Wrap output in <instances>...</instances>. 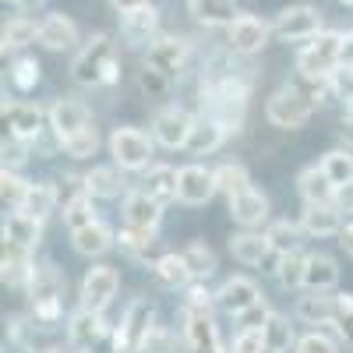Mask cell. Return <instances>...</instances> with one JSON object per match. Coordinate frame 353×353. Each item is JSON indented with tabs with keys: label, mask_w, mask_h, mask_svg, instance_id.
<instances>
[{
	"label": "cell",
	"mask_w": 353,
	"mask_h": 353,
	"mask_svg": "<svg viewBox=\"0 0 353 353\" xmlns=\"http://www.w3.org/2000/svg\"><path fill=\"white\" fill-rule=\"evenodd\" d=\"M141 353H176V336L166 325H152L141 343Z\"/></svg>",
	"instance_id": "cell-49"
},
{
	"label": "cell",
	"mask_w": 353,
	"mask_h": 353,
	"mask_svg": "<svg viewBox=\"0 0 353 353\" xmlns=\"http://www.w3.org/2000/svg\"><path fill=\"white\" fill-rule=\"evenodd\" d=\"M39 39V21H32L28 14H14L4 32H0V46H4V53H21L28 43Z\"/></svg>",
	"instance_id": "cell-34"
},
{
	"label": "cell",
	"mask_w": 353,
	"mask_h": 353,
	"mask_svg": "<svg viewBox=\"0 0 353 353\" xmlns=\"http://www.w3.org/2000/svg\"><path fill=\"white\" fill-rule=\"evenodd\" d=\"M4 4H14V8H21V0H4Z\"/></svg>",
	"instance_id": "cell-60"
},
{
	"label": "cell",
	"mask_w": 353,
	"mask_h": 353,
	"mask_svg": "<svg viewBox=\"0 0 353 353\" xmlns=\"http://www.w3.org/2000/svg\"><path fill=\"white\" fill-rule=\"evenodd\" d=\"M121 290V272L113 265H96L88 269L81 279V307H92V311H106Z\"/></svg>",
	"instance_id": "cell-10"
},
{
	"label": "cell",
	"mask_w": 353,
	"mask_h": 353,
	"mask_svg": "<svg viewBox=\"0 0 353 353\" xmlns=\"http://www.w3.org/2000/svg\"><path fill=\"white\" fill-rule=\"evenodd\" d=\"M332 329H336V336L353 350V293H339V311H336Z\"/></svg>",
	"instance_id": "cell-48"
},
{
	"label": "cell",
	"mask_w": 353,
	"mask_h": 353,
	"mask_svg": "<svg viewBox=\"0 0 353 353\" xmlns=\"http://www.w3.org/2000/svg\"><path fill=\"white\" fill-rule=\"evenodd\" d=\"M191 124H194V117L184 110V106H163L156 113V121H152V134L156 141L163 145V149H184L188 145V134H191Z\"/></svg>",
	"instance_id": "cell-11"
},
{
	"label": "cell",
	"mask_w": 353,
	"mask_h": 353,
	"mask_svg": "<svg viewBox=\"0 0 353 353\" xmlns=\"http://www.w3.org/2000/svg\"><path fill=\"white\" fill-rule=\"evenodd\" d=\"M141 188L149 191L156 201H176V188H181V170H173V166H166V163H156V166H149L145 170V181H141Z\"/></svg>",
	"instance_id": "cell-31"
},
{
	"label": "cell",
	"mask_w": 353,
	"mask_h": 353,
	"mask_svg": "<svg viewBox=\"0 0 353 353\" xmlns=\"http://www.w3.org/2000/svg\"><path fill=\"white\" fill-rule=\"evenodd\" d=\"M39 4H46V0H21V11H32V8H39Z\"/></svg>",
	"instance_id": "cell-58"
},
{
	"label": "cell",
	"mask_w": 353,
	"mask_h": 353,
	"mask_svg": "<svg viewBox=\"0 0 353 353\" xmlns=\"http://www.w3.org/2000/svg\"><path fill=\"white\" fill-rule=\"evenodd\" d=\"M297 353H339V343L325 332H307L297 339Z\"/></svg>",
	"instance_id": "cell-52"
},
{
	"label": "cell",
	"mask_w": 353,
	"mask_h": 353,
	"mask_svg": "<svg viewBox=\"0 0 353 353\" xmlns=\"http://www.w3.org/2000/svg\"><path fill=\"white\" fill-rule=\"evenodd\" d=\"M43 50L50 53H64V50H74L78 46V25L68 18V14H43L39 18V39H36Z\"/></svg>",
	"instance_id": "cell-16"
},
{
	"label": "cell",
	"mask_w": 353,
	"mask_h": 353,
	"mask_svg": "<svg viewBox=\"0 0 353 353\" xmlns=\"http://www.w3.org/2000/svg\"><path fill=\"white\" fill-rule=\"evenodd\" d=\"M85 191L92 198H117L124 191V181L117 173V166H92L85 173Z\"/></svg>",
	"instance_id": "cell-37"
},
{
	"label": "cell",
	"mask_w": 353,
	"mask_h": 353,
	"mask_svg": "<svg viewBox=\"0 0 353 353\" xmlns=\"http://www.w3.org/2000/svg\"><path fill=\"white\" fill-rule=\"evenodd\" d=\"M297 318L307 321V325H332L336 311H339V293L329 290H307L304 297H297Z\"/></svg>",
	"instance_id": "cell-17"
},
{
	"label": "cell",
	"mask_w": 353,
	"mask_h": 353,
	"mask_svg": "<svg viewBox=\"0 0 353 353\" xmlns=\"http://www.w3.org/2000/svg\"><path fill=\"white\" fill-rule=\"evenodd\" d=\"M265 237H269V244H272L276 254H286V251H297V248H301L304 226H301V223H290V219H276V223H269Z\"/></svg>",
	"instance_id": "cell-39"
},
{
	"label": "cell",
	"mask_w": 353,
	"mask_h": 353,
	"mask_svg": "<svg viewBox=\"0 0 353 353\" xmlns=\"http://www.w3.org/2000/svg\"><path fill=\"white\" fill-rule=\"evenodd\" d=\"M226 128L216 121V117L205 110V113H198L194 117V124H191V134H188V145L184 149L191 152V156H209V152H216L219 145L226 141Z\"/></svg>",
	"instance_id": "cell-20"
},
{
	"label": "cell",
	"mask_w": 353,
	"mask_h": 353,
	"mask_svg": "<svg viewBox=\"0 0 353 353\" xmlns=\"http://www.w3.org/2000/svg\"><path fill=\"white\" fill-rule=\"evenodd\" d=\"M184 258H188V265H191V276H194V279H201V283L216 272V251H212L209 244L191 241V244L184 248Z\"/></svg>",
	"instance_id": "cell-46"
},
{
	"label": "cell",
	"mask_w": 353,
	"mask_h": 353,
	"mask_svg": "<svg viewBox=\"0 0 353 353\" xmlns=\"http://www.w3.org/2000/svg\"><path fill=\"white\" fill-rule=\"evenodd\" d=\"M8 353H32V350H28V346H21V343H14V346H11Z\"/></svg>",
	"instance_id": "cell-59"
},
{
	"label": "cell",
	"mask_w": 353,
	"mask_h": 353,
	"mask_svg": "<svg viewBox=\"0 0 353 353\" xmlns=\"http://www.w3.org/2000/svg\"><path fill=\"white\" fill-rule=\"evenodd\" d=\"M71 78L81 88H99V85H113L121 78V68H117V46L106 32L88 36V43L78 50L74 64H71Z\"/></svg>",
	"instance_id": "cell-1"
},
{
	"label": "cell",
	"mask_w": 353,
	"mask_h": 353,
	"mask_svg": "<svg viewBox=\"0 0 353 353\" xmlns=\"http://www.w3.org/2000/svg\"><path fill=\"white\" fill-rule=\"evenodd\" d=\"M32 269H36V261L28 258V248H18V244L4 241V283L21 290V286H28V279H32Z\"/></svg>",
	"instance_id": "cell-35"
},
{
	"label": "cell",
	"mask_w": 353,
	"mask_h": 353,
	"mask_svg": "<svg viewBox=\"0 0 353 353\" xmlns=\"http://www.w3.org/2000/svg\"><path fill=\"white\" fill-rule=\"evenodd\" d=\"M339 138H343V145L346 149H353V113L343 121V128H339Z\"/></svg>",
	"instance_id": "cell-57"
},
{
	"label": "cell",
	"mask_w": 353,
	"mask_h": 353,
	"mask_svg": "<svg viewBox=\"0 0 353 353\" xmlns=\"http://www.w3.org/2000/svg\"><path fill=\"white\" fill-rule=\"evenodd\" d=\"M113 244H117V233H113L106 223H99V219L71 233V248H74L78 254H85V258H103Z\"/></svg>",
	"instance_id": "cell-28"
},
{
	"label": "cell",
	"mask_w": 353,
	"mask_h": 353,
	"mask_svg": "<svg viewBox=\"0 0 353 353\" xmlns=\"http://www.w3.org/2000/svg\"><path fill=\"white\" fill-rule=\"evenodd\" d=\"M163 201H156L145 188H134L124 194V223L128 226H159Z\"/></svg>",
	"instance_id": "cell-26"
},
{
	"label": "cell",
	"mask_w": 353,
	"mask_h": 353,
	"mask_svg": "<svg viewBox=\"0 0 353 353\" xmlns=\"http://www.w3.org/2000/svg\"><path fill=\"white\" fill-rule=\"evenodd\" d=\"M25 191H28V184L21 181L14 170L4 166V173H0V198H4V205H14V209H18V205L25 201Z\"/></svg>",
	"instance_id": "cell-50"
},
{
	"label": "cell",
	"mask_w": 353,
	"mask_h": 353,
	"mask_svg": "<svg viewBox=\"0 0 353 353\" xmlns=\"http://www.w3.org/2000/svg\"><path fill=\"white\" fill-rule=\"evenodd\" d=\"M103 336H106L103 311L81 307V311L71 314V321H68V343H74V346H81V350H92Z\"/></svg>",
	"instance_id": "cell-23"
},
{
	"label": "cell",
	"mask_w": 353,
	"mask_h": 353,
	"mask_svg": "<svg viewBox=\"0 0 353 353\" xmlns=\"http://www.w3.org/2000/svg\"><path fill=\"white\" fill-rule=\"evenodd\" d=\"M121 36L131 46H149L159 36V11L152 4H145V8H134V11L121 14Z\"/></svg>",
	"instance_id": "cell-18"
},
{
	"label": "cell",
	"mask_w": 353,
	"mask_h": 353,
	"mask_svg": "<svg viewBox=\"0 0 353 353\" xmlns=\"http://www.w3.org/2000/svg\"><path fill=\"white\" fill-rule=\"evenodd\" d=\"M145 4H152V0H110V8H113L117 14H128V11L145 8Z\"/></svg>",
	"instance_id": "cell-55"
},
{
	"label": "cell",
	"mask_w": 353,
	"mask_h": 353,
	"mask_svg": "<svg viewBox=\"0 0 353 353\" xmlns=\"http://www.w3.org/2000/svg\"><path fill=\"white\" fill-rule=\"evenodd\" d=\"M39 78H43V68H39L36 57H14L11 68H8V81L18 88V92H32V88L39 85Z\"/></svg>",
	"instance_id": "cell-41"
},
{
	"label": "cell",
	"mask_w": 353,
	"mask_h": 353,
	"mask_svg": "<svg viewBox=\"0 0 353 353\" xmlns=\"http://www.w3.org/2000/svg\"><path fill=\"white\" fill-rule=\"evenodd\" d=\"M339 244H343V251L353 258V223H346V226L339 230Z\"/></svg>",
	"instance_id": "cell-56"
},
{
	"label": "cell",
	"mask_w": 353,
	"mask_h": 353,
	"mask_svg": "<svg viewBox=\"0 0 353 353\" xmlns=\"http://www.w3.org/2000/svg\"><path fill=\"white\" fill-rule=\"evenodd\" d=\"M4 241L8 244H18V248H39V241H43V219H36V216H28V212H11L8 219H4Z\"/></svg>",
	"instance_id": "cell-30"
},
{
	"label": "cell",
	"mask_w": 353,
	"mask_h": 353,
	"mask_svg": "<svg viewBox=\"0 0 353 353\" xmlns=\"http://www.w3.org/2000/svg\"><path fill=\"white\" fill-rule=\"evenodd\" d=\"M336 209H339V212H350V216H353V181H350V184H339V188H336Z\"/></svg>",
	"instance_id": "cell-54"
},
{
	"label": "cell",
	"mask_w": 353,
	"mask_h": 353,
	"mask_svg": "<svg viewBox=\"0 0 353 353\" xmlns=\"http://www.w3.org/2000/svg\"><path fill=\"white\" fill-rule=\"evenodd\" d=\"M57 201H61V194H57V184H28L25 201L18 205V209L28 212V216H36V219H46V216L57 209Z\"/></svg>",
	"instance_id": "cell-38"
},
{
	"label": "cell",
	"mask_w": 353,
	"mask_h": 353,
	"mask_svg": "<svg viewBox=\"0 0 353 353\" xmlns=\"http://www.w3.org/2000/svg\"><path fill=\"white\" fill-rule=\"evenodd\" d=\"M350 36H353V32H350Z\"/></svg>",
	"instance_id": "cell-62"
},
{
	"label": "cell",
	"mask_w": 353,
	"mask_h": 353,
	"mask_svg": "<svg viewBox=\"0 0 353 353\" xmlns=\"http://www.w3.org/2000/svg\"><path fill=\"white\" fill-rule=\"evenodd\" d=\"M304 286H307V290H336V286H339V265H336V258L325 254V251L307 254Z\"/></svg>",
	"instance_id": "cell-32"
},
{
	"label": "cell",
	"mask_w": 353,
	"mask_h": 353,
	"mask_svg": "<svg viewBox=\"0 0 353 353\" xmlns=\"http://www.w3.org/2000/svg\"><path fill=\"white\" fill-rule=\"evenodd\" d=\"M353 43V36L339 32V28H321L318 36H311L301 53H297V71L311 74V78H329L343 61H346V46Z\"/></svg>",
	"instance_id": "cell-2"
},
{
	"label": "cell",
	"mask_w": 353,
	"mask_h": 353,
	"mask_svg": "<svg viewBox=\"0 0 353 353\" xmlns=\"http://www.w3.org/2000/svg\"><path fill=\"white\" fill-rule=\"evenodd\" d=\"M117 244H121V251L134 261H149L152 248H156V226H128L117 233Z\"/></svg>",
	"instance_id": "cell-33"
},
{
	"label": "cell",
	"mask_w": 353,
	"mask_h": 353,
	"mask_svg": "<svg viewBox=\"0 0 353 353\" xmlns=\"http://www.w3.org/2000/svg\"><path fill=\"white\" fill-rule=\"evenodd\" d=\"M188 57H191V46L181 36H156L149 46H145V64L163 71V74H170V78H181L184 74Z\"/></svg>",
	"instance_id": "cell-9"
},
{
	"label": "cell",
	"mask_w": 353,
	"mask_h": 353,
	"mask_svg": "<svg viewBox=\"0 0 353 353\" xmlns=\"http://www.w3.org/2000/svg\"><path fill=\"white\" fill-rule=\"evenodd\" d=\"M184 343L194 353H223L226 346L219 343V329L209 311H198V307H184Z\"/></svg>",
	"instance_id": "cell-13"
},
{
	"label": "cell",
	"mask_w": 353,
	"mask_h": 353,
	"mask_svg": "<svg viewBox=\"0 0 353 353\" xmlns=\"http://www.w3.org/2000/svg\"><path fill=\"white\" fill-rule=\"evenodd\" d=\"M138 88H141V96H149V99H170L173 78H170V74H163V71H156V68H149V64H145V68L138 71Z\"/></svg>",
	"instance_id": "cell-47"
},
{
	"label": "cell",
	"mask_w": 353,
	"mask_h": 353,
	"mask_svg": "<svg viewBox=\"0 0 353 353\" xmlns=\"http://www.w3.org/2000/svg\"><path fill=\"white\" fill-rule=\"evenodd\" d=\"M318 32H321V11L311 4H290V8L276 11V18H272V36H279L286 43H307Z\"/></svg>",
	"instance_id": "cell-7"
},
{
	"label": "cell",
	"mask_w": 353,
	"mask_h": 353,
	"mask_svg": "<svg viewBox=\"0 0 353 353\" xmlns=\"http://www.w3.org/2000/svg\"><path fill=\"white\" fill-rule=\"evenodd\" d=\"M61 152H68L71 159L96 156V152H99V131H96V124H88V128H81L78 134L64 138V141H61Z\"/></svg>",
	"instance_id": "cell-44"
},
{
	"label": "cell",
	"mask_w": 353,
	"mask_h": 353,
	"mask_svg": "<svg viewBox=\"0 0 353 353\" xmlns=\"http://www.w3.org/2000/svg\"><path fill=\"white\" fill-rule=\"evenodd\" d=\"M46 121H50V110H43L36 103H8L4 99V128H8V134H14L21 141H39Z\"/></svg>",
	"instance_id": "cell-12"
},
{
	"label": "cell",
	"mask_w": 353,
	"mask_h": 353,
	"mask_svg": "<svg viewBox=\"0 0 353 353\" xmlns=\"http://www.w3.org/2000/svg\"><path fill=\"white\" fill-rule=\"evenodd\" d=\"M99 216H96V198L88 194V191H81V194H74L68 205H64V226L74 233V230H81V226H88V223H96Z\"/></svg>",
	"instance_id": "cell-40"
},
{
	"label": "cell",
	"mask_w": 353,
	"mask_h": 353,
	"mask_svg": "<svg viewBox=\"0 0 353 353\" xmlns=\"http://www.w3.org/2000/svg\"><path fill=\"white\" fill-rule=\"evenodd\" d=\"M110 156L121 170H149L152 163V138L141 128H117L110 134Z\"/></svg>",
	"instance_id": "cell-6"
},
{
	"label": "cell",
	"mask_w": 353,
	"mask_h": 353,
	"mask_svg": "<svg viewBox=\"0 0 353 353\" xmlns=\"http://www.w3.org/2000/svg\"><path fill=\"white\" fill-rule=\"evenodd\" d=\"M314 99L304 92V88L297 81H286L279 92L269 96V103H265V117H269V124L279 128V131H297L311 121L314 113Z\"/></svg>",
	"instance_id": "cell-4"
},
{
	"label": "cell",
	"mask_w": 353,
	"mask_h": 353,
	"mask_svg": "<svg viewBox=\"0 0 353 353\" xmlns=\"http://www.w3.org/2000/svg\"><path fill=\"white\" fill-rule=\"evenodd\" d=\"M297 191H301L304 205H329V201H336V184L329 181V173L321 170V163L301 170V176H297Z\"/></svg>",
	"instance_id": "cell-29"
},
{
	"label": "cell",
	"mask_w": 353,
	"mask_h": 353,
	"mask_svg": "<svg viewBox=\"0 0 353 353\" xmlns=\"http://www.w3.org/2000/svg\"><path fill=\"white\" fill-rule=\"evenodd\" d=\"M88 124H92V113H88V106L78 103V99H57L50 106V131L57 134V145L71 134H78Z\"/></svg>",
	"instance_id": "cell-15"
},
{
	"label": "cell",
	"mask_w": 353,
	"mask_h": 353,
	"mask_svg": "<svg viewBox=\"0 0 353 353\" xmlns=\"http://www.w3.org/2000/svg\"><path fill=\"white\" fill-rule=\"evenodd\" d=\"M25 290H28V301H32V321L53 329L61 321V297H64V279L57 272V265L50 261L36 265Z\"/></svg>",
	"instance_id": "cell-3"
},
{
	"label": "cell",
	"mask_w": 353,
	"mask_h": 353,
	"mask_svg": "<svg viewBox=\"0 0 353 353\" xmlns=\"http://www.w3.org/2000/svg\"><path fill=\"white\" fill-rule=\"evenodd\" d=\"M152 279L163 286V290H188L191 283H194V276H191V265H188V258H184V251L176 254V251H170V254H159L152 265Z\"/></svg>",
	"instance_id": "cell-22"
},
{
	"label": "cell",
	"mask_w": 353,
	"mask_h": 353,
	"mask_svg": "<svg viewBox=\"0 0 353 353\" xmlns=\"http://www.w3.org/2000/svg\"><path fill=\"white\" fill-rule=\"evenodd\" d=\"M156 304L149 297H134L121 318V325L113 329V353H141V343L149 336V329L156 325Z\"/></svg>",
	"instance_id": "cell-5"
},
{
	"label": "cell",
	"mask_w": 353,
	"mask_h": 353,
	"mask_svg": "<svg viewBox=\"0 0 353 353\" xmlns=\"http://www.w3.org/2000/svg\"><path fill=\"white\" fill-rule=\"evenodd\" d=\"M272 39V25L258 18V14H237V21H233L226 28V43L233 53H241V57H254L261 53L265 46H269Z\"/></svg>",
	"instance_id": "cell-8"
},
{
	"label": "cell",
	"mask_w": 353,
	"mask_h": 353,
	"mask_svg": "<svg viewBox=\"0 0 353 353\" xmlns=\"http://www.w3.org/2000/svg\"><path fill=\"white\" fill-rule=\"evenodd\" d=\"M301 226H304L307 237H339L343 212L336 209V201H329V205H304Z\"/></svg>",
	"instance_id": "cell-25"
},
{
	"label": "cell",
	"mask_w": 353,
	"mask_h": 353,
	"mask_svg": "<svg viewBox=\"0 0 353 353\" xmlns=\"http://www.w3.org/2000/svg\"><path fill=\"white\" fill-rule=\"evenodd\" d=\"M272 276H276L279 290H301L304 286V276H307V254H301V248L279 254Z\"/></svg>",
	"instance_id": "cell-36"
},
{
	"label": "cell",
	"mask_w": 353,
	"mask_h": 353,
	"mask_svg": "<svg viewBox=\"0 0 353 353\" xmlns=\"http://www.w3.org/2000/svg\"><path fill=\"white\" fill-rule=\"evenodd\" d=\"M321 170L329 173V181L339 188V184H350L353 181V149H332L321 156Z\"/></svg>",
	"instance_id": "cell-43"
},
{
	"label": "cell",
	"mask_w": 353,
	"mask_h": 353,
	"mask_svg": "<svg viewBox=\"0 0 353 353\" xmlns=\"http://www.w3.org/2000/svg\"><path fill=\"white\" fill-rule=\"evenodd\" d=\"M188 14L205 28H230L237 21V0H188Z\"/></svg>",
	"instance_id": "cell-24"
},
{
	"label": "cell",
	"mask_w": 353,
	"mask_h": 353,
	"mask_svg": "<svg viewBox=\"0 0 353 353\" xmlns=\"http://www.w3.org/2000/svg\"><path fill=\"white\" fill-rule=\"evenodd\" d=\"M230 216H233V223L254 230V226H261L265 219H269V198H265L258 188H244V191H237L230 198Z\"/></svg>",
	"instance_id": "cell-21"
},
{
	"label": "cell",
	"mask_w": 353,
	"mask_h": 353,
	"mask_svg": "<svg viewBox=\"0 0 353 353\" xmlns=\"http://www.w3.org/2000/svg\"><path fill=\"white\" fill-rule=\"evenodd\" d=\"M293 343H297V336H293L290 318L272 311V318L265 321V346H269V353H290Z\"/></svg>",
	"instance_id": "cell-42"
},
{
	"label": "cell",
	"mask_w": 353,
	"mask_h": 353,
	"mask_svg": "<svg viewBox=\"0 0 353 353\" xmlns=\"http://www.w3.org/2000/svg\"><path fill=\"white\" fill-rule=\"evenodd\" d=\"M269 318H272L269 304H261V301H258V304H251L248 311L237 314V325H241V329H265V321H269Z\"/></svg>",
	"instance_id": "cell-53"
},
{
	"label": "cell",
	"mask_w": 353,
	"mask_h": 353,
	"mask_svg": "<svg viewBox=\"0 0 353 353\" xmlns=\"http://www.w3.org/2000/svg\"><path fill=\"white\" fill-rule=\"evenodd\" d=\"M216 184H219V194L233 198L237 191L251 188V173H248L244 163H223V166L216 170Z\"/></svg>",
	"instance_id": "cell-45"
},
{
	"label": "cell",
	"mask_w": 353,
	"mask_h": 353,
	"mask_svg": "<svg viewBox=\"0 0 353 353\" xmlns=\"http://www.w3.org/2000/svg\"><path fill=\"white\" fill-rule=\"evenodd\" d=\"M339 4H343V8H353V0H339Z\"/></svg>",
	"instance_id": "cell-61"
},
{
	"label": "cell",
	"mask_w": 353,
	"mask_h": 353,
	"mask_svg": "<svg viewBox=\"0 0 353 353\" xmlns=\"http://www.w3.org/2000/svg\"><path fill=\"white\" fill-rule=\"evenodd\" d=\"M216 301H219V307H223L226 314L237 318L241 311H248L251 304H258V301H261V290H258V283H254V279H248V276H230V279L219 286Z\"/></svg>",
	"instance_id": "cell-19"
},
{
	"label": "cell",
	"mask_w": 353,
	"mask_h": 353,
	"mask_svg": "<svg viewBox=\"0 0 353 353\" xmlns=\"http://www.w3.org/2000/svg\"><path fill=\"white\" fill-rule=\"evenodd\" d=\"M212 194H219V184H216V170L209 166H181V188H176V201L184 205H205L212 201Z\"/></svg>",
	"instance_id": "cell-14"
},
{
	"label": "cell",
	"mask_w": 353,
	"mask_h": 353,
	"mask_svg": "<svg viewBox=\"0 0 353 353\" xmlns=\"http://www.w3.org/2000/svg\"><path fill=\"white\" fill-rule=\"evenodd\" d=\"M230 353H269V346H265V329H241L237 339L230 343Z\"/></svg>",
	"instance_id": "cell-51"
},
{
	"label": "cell",
	"mask_w": 353,
	"mask_h": 353,
	"mask_svg": "<svg viewBox=\"0 0 353 353\" xmlns=\"http://www.w3.org/2000/svg\"><path fill=\"white\" fill-rule=\"evenodd\" d=\"M230 254L237 258L241 265H265L269 261V254H272V244H269V237L265 233H254V230H241V233H233L230 237Z\"/></svg>",
	"instance_id": "cell-27"
}]
</instances>
